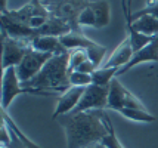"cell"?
Masks as SVG:
<instances>
[{"label": "cell", "instance_id": "cell-13", "mask_svg": "<svg viewBox=\"0 0 158 148\" xmlns=\"http://www.w3.org/2000/svg\"><path fill=\"white\" fill-rule=\"evenodd\" d=\"M157 61H158V34L155 36V39L149 44L145 46L143 49H140L139 52L133 53V58H131L130 62L127 64V65H124L123 68H120L118 76L127 73L135 65H139V64H142V62H157Z\"/></svg>", "mask_w": 158, "mask_h": 148}, {"label": "cell", "instance_id": "cell-15", "mask_svg": "<svg viewBox=\"0 0 158 148\" xmlns=\"http://www.w3.org/2000/svg\"><path fill=\"white\" fill-rule=\"evenodd\" d=\"M30 46L34 50L39 52H46V53H52V55H59L67 52V48L64 46L59 40V37H53V36H37L30 42Z\"/></svg>", "mask_w": 158, "mask_h": 148}, {"label": "cell", "instance_id": "cell-17", "mask_svg": "<svg viewBox=\"0 0 158 148\" xmlns=\"http://www.w3.org/2000/svg\"><path fill=\"white\" fill-rule=\"evenodd\" d=\"M90 7L93 9L96 16V27L95 28H103L110 24L111 9L108 0H90Z\"/></svg>", "mask_w": 158, "mask_h": 148}, {"label": "cell", "instance_id": "cell-10", "mask_svg": "<svg viewBox=\"0 0 158 148\" xmlns=\"http://www.w3.org/2000/svg\"><path fill=\"white\" fill-rule=\"evenodd\" d=\"M28 91L21 85V80L16 74V67H9L3 70L2 74V110H6L16 96Z\"/></svg>", "mask_w": 158, "mask_h": 148}, {"label": "cell", "instance_id": "cell-21", "mask_svg": "<svg viewBox=\"0 0 158 148\" xmlns=\"http://www.w3.org/2000/svg\"><path fill=\"white\" fill-rule=\"evenodd\" d=\"M89 59V55L84 49H73L69 50V71H76L83 62Z\"/></svg>", "mask_w": 158, "mask_h": 148}, {"label": "cell", "instance_id": "cell-12", "mask_svg": "<svg viewBox=\"0 0 158 148\" xmlns=\"http://www.w3.org/2000/svg\"><path fill=\"white\" fill-rule=\"evenodd\" d=\"M2 30L6 31V34L9 37H14L18 40H25L28 43L33 39H35L37 36H40L39 30L31 28L28 25H24L21 22L15 21L10 16H7L6 14H2Z\"/></svg>", "mask_w": 158, "mask_h": 148}, {"label": "cell", "instance_id": "cell-22", "mask_svg": "<svg viewBox=\"0 0 158 148\" xmlns=\"http://www.w3.org/2000/svg\"><path fill=\"white\" fill-rule=\"evenodd\" d=\"M77 22H78L80 27H96V16H95L93 9L90 7V3H89V6L78 15Z\"/></svg>", "mask_w": 158, "mask_h": 148}, {"label": "cell", "instance_id": "cell-20", "mask_svg": "<svg viewBox=\"0 0 158 148\" xmlns=\"http://www.w3.org/2000/svg\"><path fill=\"white\" fill-rule=\"evenodd\" d=\"M126 30H127V36L130 37V42H131V48H133V52L136 53L140 49H143L146 44L155 39V36H146L142 34V33H138L136 30H133L130 25H126Z\"/></svg>", "mask_w": 158, "mask_h": 148}, {"label": "cell", "instance_id": "cell-9", "mask_svg": "<svg viewBox=\"0 0 158 148\" xmlns=\"http://www.w3.org/2000/svg\"><path fill=\"white\" fill-rule=\"evenodd\" d=\"M52 57H53L52 53L39 52V50H34L33 48H30L28 52L25 53L24 59H22L21 64L16 67V74H18V77H19L21 83L30 82L33 77H35Z\"/></svg>", "mask_w": 158, "mask_h": 148}, {"label": "cell", "instance_id": "cell-8", "mask_svg": "<svg viewBox=\"0 0 158 148\" xmlns=\"http://www.w3.org/2000/svg\"><path fill=\"white\" fill-rule=\"evenodd\" d=\"M120 108H138V110H146V107L142 104V101L135 96L129 89H126L117 77L110 83V98H108V107L106 110L117 111Z\"/></svg>", "mask_w": 158, "mask_h": 148}, {"label": "cell", "instance_id": "cell-11", "mask_svg": "<svg viewBox=\"0 0 158 148\" xmlns=\"http://www.w3.org/2000/svg\"><path fill=\"white\" fill-rule=\"evenodd\" d=\"M84 89L86 87H81V86H71L68 91L61 93L59 98H58V104H56V108H55V111H53L52 117L58 119L61 116L73 113L76 110V107L78 105L80 99H81L83 93H84Z\"/></svg>", "mask_w": 158, "mask_h": 148}, {"label": "cell", "instance_id": "cell-24", "mask_svg": "<svg viewBox=\"0 0 158 148\" xmlns=\"http://www.w3.org/2000/svg\"><path fill=\"white\" fill-rule=\"evenodd\" d=\"M140 15H152V16L158 18V0H148V2H146V6H145L143 9H140L138 12L131 14V21L136 19Z\"/></svg>", "mask_w": 158, "mask_h": 148}, {"label": "cell", "instance_id": "cell-26", "mask_svg": "<svg viewBox=\"0 0 158 148\" xmlns=\"http://www.w3.org/2000/svg\"><path fill=\"white\" fill-rule=\"evenodd\" d=\"M130 5H131V0H121V11H123L124 19H126V25H129V24H131Z\"/></svg>", "mask_w": 158, "mask_h": 148}, {"label": "cell", "instance_id": "cell-29", "mask_svg": "<svg viewBox=\"0 0 158 148\" xmlns=\"http://www.w3.org/2000/svg\"><path fill=\"white\" fill-rule=\"evenodd\" d=\"M0 148H7L6 145H0Z\"/></svg>", "mask_w": 158, "mask_h": 148}, {"label": "cell", "instance_id": "cell-19", "mask_svg": "<svg viewBox=\"0 0 158 148\" xmlns=\"http://www.w3.org/2000/svg\"><path fill=\"white\" fill-rule=\"evenodd\" d=\"M117 113L124 116L126 119L133 120V121H143V123H151L155 121V116H152L148 110H138V108H120Z\"/></svg>", "mask_w": 158, "mask_h": 148}, {"label": "cell", "instance_id": "cell-2", "mask_svg": "<svg viewBox=\"0 0 158 148\" xmlns=\"http://www.w3.org/2000/svg\"><path fill=\"white\" fill-rule=\"evenodd\" d=\"M69 50L53 55L49 59L41 71L33 77L30 82L21 83L28 93H50V92H64L68 91L69 85Z\"/></svg>", "mask_w": 158, "mask_h": 148}, {"label": "cell", "instance_id": "cell-7", "mask_svg": "<svg viewBox=\"0 0 158 148\" xmlns=\"http://www.w3.org/2000/svg\"><path fill=\"white\" fill-rule=\"evenodd\" d=\"M108 98H110V86H98L92 83L86 86L78 105L69 114H77L83 111H90V110H106Z\"/></svg>", "mask_w": 158, "mask_h": 148}, {"label": "cell", "instance_id": "cell-23", "mask_svg": "<svg viewBox=\"0 0 158 148\" xmlns=\"http://www.w3.org/2000/svg\"><path fill=\"white\" fill-rule=\"evenodd\" d=\"M69 85L86 87V86L92 85V74H86V73H80V71H73L69 74Z\"/></svg>", "mask_w": 158, "mask_h": 148}, {"label": "cell", "instance_id": "cell-14", "mask_svg": "<svg viewBox=\"0 0 158 148\" xmlns=\"http://www.w3.org/2000/svg\"><path fill=\"white\" fill-rule=\"evenodd\" d=\"M133 53H135V52H133V48H131L130 37L126 36V39L118 44L117 49L111 53V57L108 58V61L103 64L102 67H105V68H112V67L123 68L124 65H127V64L131 61Z\"/></svg>", "mask_w": 158, "mask_h": 148}, {"label": "cell", "instance_id": "cell-1", "mask_svg": "<svg viewBox=\"0 0 158 148\" xmlns=\"http://www.w3.org/2000/svg\"><path fill=\"white\" fill-rule=\"evenodd\" d=\"M61 120L65 130L67 148H83L102 142L110 135L111 120L105 110H90L77 114H65Z\"/></svg>", "mask_w": 158, "mask_h": 148}, {"label": "cell", "instance_id": "cell-6", "mask_svg": "<svg viewBox=\"0 0 158 148\" xmlns=\"http://www.w3.org/2000/svg\"><path fill=\"white\" fill-rule=\"evenodd\" d=\"M31 46L25 40L9 37L2 30V70L9 67H18Z\"/></svg>", "mask_w": 158, "mask_h": 148}, {"label": "cell", "instance_id": "cell-25", "mask_svg": "<svg viewBox=\"0 0 158 148\" xmlns=\"http://www.w3.org/2000/svg\"><path fill=\"white\" fill-rule=\"evenodd\" d=\"M9 129V127H7ZM9 132H10V141H9V144H7L6 147L7 148H31L30 145H27L24 141H21L19 138L16 136V133H15L14 130H10L9 129ZM2 145V144H0Z\"/></svg>", "mask_w": 158, "mask_h": 148}, {"label": "cell", "instance_id": "cell-4", "mask_svg": "<svg viewBox=\"0 0 158 148\" xmlns=\"http://www.w3.org/2000/svg\"><path fill=\"white\" fill-rule=\"evenodd\" d=\"M61 43L67 48L68 50L73 49H84L89 55V59L96 65L98 68L101 67L105 53H106V48L99 44V43L93 42L92 39H89L87 36L83 33V30H74L69 31L68 34L59 37Z\"/></svg>", "mask_w": 158, "mask_h": 148}, {"label": "cell", "instance_id": "cell-27", "mask_svg": "<svg viewBox=\"0 0 158 148\" xmlns=\"http://www.w3.org/2000/svg\"><path fill=\"white\" fill-rule=\"evenodd\" d=\"M83 148H106V147L103 145L102 142H96V144H90V145H87V147H83Z\"/></svg>", "mask_w": 158, "mask_h": 148}, {"label": "cell", "instance_id": "cell-18", "mask_svg": "<svg viewBox=\"0 0 158 148\" xmlns=\"http://www.w3.org/2000/svg\"><path fill=\"white\" fill-rule=\"evenodd\" d=\"M120 68L112 67V68H105V67H99L95 70L92 74V83L98 86H110V83L118 76Z\"/></svg>", "mask_w": 158, "mask_h": 148}, {"label": "cell", "instance_id": "cell-28", "mask_svg": "<svg viewBox=\"0 0 158 148\" xmlns=\"http://www.w3.org/2000/svg\"><path fill=\"white\" fill-rule=\"evenodd\" d=\"M7 0H0V12H5L7 11Z\"/></svg>", "mask_w": 158, "mask_h": 148}, {"label": "cell", "instance_id": "cell-3", "mask_svg": "<svg viewBox=\"0 0 158 148\" xmlns=\"http://www.w3.org/2000/svg\"><path fill=\"white\" fill-rule=\"evenodd\" d=\"M43 6L46 7L50 16L68 24L71 30H81L78 25V15L89 6L90 0H41Z\"/></svg>", "mask_w": 158, "mask_h": 148}, {"label": "cell", "instance_id": "cell-5", "mask_svg": "<svg viewBox=\"0 0 158 148\" xmlns=\"http://www.w3.org/2000/svg\"><path fill=\"white\" fill-rule=\"evenodd\" d=\"M2 14H6L7 16H10L15 21L35 30H40L50 18V14L46 11V7L43 6L41 0H31L19 9H14V11L7 9Z\"/></svg>", "mask_w": 158, "mask_h": 148}, {"label": "cell", "instance_id": "cell-16", "mask_svg": "<svg viewBox=\"0 0 158 148\" xmlns=\"http://www.w3.org/2000/svg\"><path fill=\"white\" fill-rule=\"evenodd\" d=\"M133 30L138 33L146 36H157L158 34V18L152 15H140L136 19H133L131 24H129Z\"/></svg>", "mask_w": 158, "mask_h": 148}]
</instances>
